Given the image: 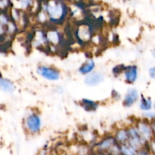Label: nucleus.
I'll return each instance as SVG.
<instances>
[{
  "instance_id": "nucleus-1",
  "label": "nucleus",
  "mask_w": 155,
  "mask_h": 155,
  "mask_svg": "<svg viewBox=\"0 0 155 155\" xmlns=\"http://www.w3.org/2000/svg\"><path fill=\"white\" fill-rule=\"evenodd\" d=\"M44 11L48 15L49 21L55 24L63 23L68 12L66 5L57 1L48 2L44 6Z\"/></svg>"
},
{
  "instance_id": "nucleus-2",
  "label": "nucleus",
  "mask_w": 155,
  "mask_h": 155,
  "mask_svg": "<svg viewBox=\"0 0 155 155\" xmlns=\"http://www.w3.org/2000/svg\"><path fill=\"white\" fill-rule=\"evenodd\" d=\"M36 73L42 78L49 81H57L61 78V74L57 69L49 66L40 65L36 68Z\"/></svg>"
},
{
  "instance_id": "nucleus-3",
  "label": "nucleus",
  "mask_w": 155,
  "mask_h": 155,
  "mask_svg": "<svg viewBox=\"0 0 155 155\" xmlns=\"http://www.w3.org/2000/svg\"><path fill=\"white\" fill-rule=\"evenodd\" d=\"M26 127L30 133L36 134L42 128V120L36 113H32L26 119Z\"/></svg>"
},
{
  "instance_id": "nucleus-4",
  "label": "nucleus",
  "mask_w": 155,
  "mask_h": 155,
  "mask_svg": "<svg viewBox=\"0 0 155 155\" xmlns=\"http://www.w3.org/2000/svg\"><path fill=\"white\" fill-rule=\"evenodd\" d=\"M128 133L129 143L131 145H133L135 148H136L137 151L142 148V147L145 145V142L146 141L142 138V136H141L137 128L134 127H131L130 129H128Z\"/></svg>"
},
{
  "instance_id": "nucleus-5",
  "label": "nucleus",
  "mask_w": 155,
  "mask_h": 155,
  "mask_svg": "<svg viewBox=\"0 0 155 155\" xmlns=\"http://www.w3.org/2000/svg\"><path fill=\"white\" fill-rule=\"evenodd\" d=\"M104 74L98 71H92L90 74L85 76V78L83 80L85 84L90 87H94L100 85L104 81Z\"/></svg>"
},
{
  "instance_id": "nucleus-6",
  "label": "nucleus",
  "mask_w": 155,
  "mask_h": 155,
  "mask_svg": "<svg viewBox=\"0 0 155 155\" xmlns=\"http://www.w3.org/2000/svg\"><path fill=\"white\" fill-rule=\"evenodd\" d=\"M139 99V91L136 88H130L126 92L123 104L125 107H130L134 105Z\"/></svg>"
},
{
  "instance_id": "nucleus-7",
  "label": "nucleus",
  "mask_w": 155,
  "mask_h": 155,
  "mask_svg": "<svg viewBox=\"0 0 155 155\" xmlns=\"http://www.w3.org/2000/svg\"><path fill=\"white\" fill-rule=\"evenodd\" d=\"M139 71L138 68L136 65H128L125 68L124 71V79L126 83L129 84H133L137 80Z\"/></svg>"
},
{
  "instance_id": "nucleus-8",
  "label": "nucleus",
  "mask_w": 155,
  "mask_h": 155,
  "mask_svg": "<svg viewBox=\"0 0 155 155\" xmlns=\"http://www.w3.org/2000/svg\"><path fill=\"white\" fill-rule=\"evenodd\" d=\"M117 143V142L115 139V137L107 136V137L104 138L103 140H101V142L97 144L96 148L97 150L101 151V152H105V151L108 152V151H111L112 148H114V146Z\"/></svg>"
},
{
  "instance_id": "nucleus-9",
  "label": "nucleus",
  "mask_w": 155,
  "mask_h": 155,
  "mask_svg": "<svg viewBox=\"0 0 155 155\" xmlns=\"http://www.w3.org/2000/svg\"><path fill=\"white\" fill-rule=\"evenodd\" d=\"M136 128L145 141H149L152 139L153 130L149 124L145 123V121H141V122L138 123Z\"/></svg>"
},
{
  "instance_id": "nucleus-10",
  "label": "nucleus",
  "mask_w": 155,
  "mask_h": 155,
  "mask_svg": "<svg viewBox=\"0 0 155 155\" xmlns=\"http://www.w3.org/2000/svg\"><path fill=\"white\" fill-rule=\"evenodd\" d=\"M95 67H96V64H95V61L92 60V59H89L87 61L83 63L80 67L78 71L80 74L86 76L87 74H90L91 72H92L95 68Z\"/></svg>"
},
{
  "instance_id": "nucleus-11",
  "label": "nucleus",
  "mask_w": 155,
  "mask_h": 155,
  "mask_svg": "<svg viewBox=\"0 0 155 155\" xmlns=\"http://www.w3.org/2000/svg\"><path fill=\"white\" fill-rule=\"evenodd\" d=\"M82 107L84 108L85 110L89 112H94L97 110L98 107V104L96 101L93 100L87 99V98H83L81 101Z\"/></svg>"
},
{
  "instance_id": "nucleus-12",
  "label": "nucleus",
  "mask_w": 155,
  "mask_h": 155,
  "mask_svg": "<svg viewBox=\"0 0 155 155\" xmlns=\"http://www.w3.org/2000/svg\"><path fill=\"white\" fill-rule=\"evenodd\" d=\"M114 137H115V139H116V141L117 142V143L120 144V145L127 143V142H128V140H129L128 130L121 129V130H118V131L117 132Z\"/></svg>"
},
{
  "instance_id": "nucleus-13",
  "label": "nucleus",
  "mask_w": 155,
  "mask_h": 155,
  "mask_svg": "<svg viewBox=\"0 0 155 155\" xmlns=\"http://www.w3.org/2000/svg\"><path fill=\"white\" fill-rule=\"evenodd\" d=\"M0 89L5 92H12L15 90V86L12 82L6 80V79L2 78L1 76L0 77Z\"/></svg>"
},
{
  "instance_id": "nucleus-14",
  "label": "nucleus",
  "mask_w": 155,
  "mask_h": 155,
  "mask_svg": "<svg viewBox=\"0 0 155 155\" xmlns=\"http://www.w3.org/2000/svg\"><path fill=\"white\" fill-rule=\"evenodd\" d=\"M137 149L135 148L133 145H130L129 142L120 145V153L127 155H133L137 154Z\"/></svg>"
},
{
  "instance_id": "nucleus-15",
  "label": "nucleus",
  "mask_w": 155,
  "mask_h": 155,
  "mask_svg": "<svg viewBox=\"0 0 155 155\" xmlns=\"http://www.w3.org/2000/svg\"><path fill=\"white\" fill-rule=\"evenodd\" d=\"M46 37L48 42H51L53 45L59 43L61 41V36L59 33H58L55 30H51L46 33Z\"/></svg>"
},
{
  "instance_id": "nucleus-16",
  "label": "nucleus",
  "mask_w": 155,
  "mask_h": 155,
  "mask_svg": "<svg viewBox=\"0 0 155 155\" xmlns=\"http://www.w3.org/2000/svg\"><path fill=\"white\" fill-rule=\"evenodd\" d=\"M139 107L141 110L144 111H148L151 110L152 107V101L151 98H146L142 95L140 99V102H139Z\"/></svg>"
},
{
  "instance_id": "nucleus-17",
  "label": "nucleus",
  "mask_w": 155,
  "mask_h": 155,
  "mask_svg": "<svg viewBox=\"0 0 155 155\" xmlns=\"http://www.w3.org/2000/svg\"><path fill=\"white\" fill-rule=\"evenodd\" d=\"M125 68L126 66L124 64L117 65L116 67H114V68H113V71H112V73H113L114 76L117 77V76L122 74V73L124 71V70H125Z\"/></svg>"
},
{
  "instance_id": "nucleus-18",
  "label": "nucleus",
  "mask_w": 155,
  "mask_h": 155,
  "mask_svg": "<svg viewBox=\"0 0 155 155\" xmlns=\"http://www.w3.org/2000/svg\"><path fill=\"white\" fill-rule=\"evenodd\" d=\"M143 116L148 119H154L155 118V113L154 112H145L143 114Z\"/></svg>"
},
{
  "instance_id": "nucleus-19",
  "label": "nucleus",
  "mask_w": 155,
  "mask_h": 155,
  "mask_svg": "<svg viewBox=\"0 0 155 155\" xmlns=\"http://www.w3.org/2000/svg\"><path fill=\"white\" fill-rule=\"evenodd\" d=\"M148 74H149L150 77L152 79H155V67L149 68L148 70Z\"/></svg>"
},
{
  "instance_id": "nucleus-20",
  "label": "nucleus",
  "mask_w": 155,
  "mask_h": 155,
  "mask_svg": "<svg viewBox=\"0 0 155 155\" xmlns=\"http://www.w3.org/2000/svg\"><path fill=\"white\" fill-rule=\"evenodd\" d=\"M150 148H151V151L155 154V140L151 141V144H150Z\"/></svg>"
},
{
  "instance_id": "nucleus-21",
  "label": "nucleus",
  "mask_w": 155,
  "mask_h": 155,
  "mask_svg": "<svg viewBox=\"0 0 155 155\" xmlns=\"http://www.w3.org/2000/svg\"><path fill=\"white\" fill-rule=\"evenodd\" d=\"M153 56H154V57L155 58V50L154 51H153Z\"/></svg>"
},
{
  "instance_id": "nucleus-22",
  "label": "nucleus",
  "mask_w": 155,
  "mask_h": 155,
  "mask_svg": "<svg viewBox=\"0 0 155 155\" xmlns=\"http://www.w3.org/2000/svg\"><path fill=\"white\" fill-rule=\"evenodd\" d=\"M154 108H155V104H154Z\"/></svg>"
}]
</instances>
